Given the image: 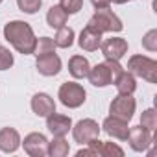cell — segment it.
<instances>
[{
    "mask_svg": "<svg viewBox=\"0 0 157 157\" xmlns=\"http://www.w3.org/2000/svg\"><path fill=\"white\" fill-rule=\"evenodd\" d=\"M104 131L113 137V139H118V140H126L128 139V133H129V128H128V122L122 120V118H117V117H107L102 124Z\"/></svg>",
    "mask_w": 157,
    "mask_h": 157,
    "instance_id": "obj_11",
    "label": "cell"
},
{
    "mask_svg": "<svg viewBox=\"0 0 157 157\" xmlns=\"http://www.w3.org/2000/svg\"><path fill=\"white\" fill-rule=\"evenodd\" d=\"M91 4L98 10V8H109L111 4V0H91Z\"/></svg>",
    "mask_w": 157,
    "mask_h": 157,
    "instance_id": "obj_30",
    "label": "cell"
},
{
    "mask_svg": "<svg viewBox=\"0 0 157 157\" xmlns=\"http://www.w3.org/2000/svg\"><path fill=\"white\" fill-rule=\"evenodd\" d=\"M56 52V43H54V39H50V37H41V39H37V43H35V48H33V54L39 57V56H44V54H54Z\"/></svg>",
    "mask_w": 157,
    "mask_h": 157,
    "instance_id": "obj_23",
    "label": "cell"
},
{
    "mask_svg": "<svg viewBox=\"0 0 157 157\" xmlns=\"http://www.w3.org/2000/svg\"><path fill=\"white\" fill-rule=\"evenodd\" d=\"M100 43H102V33L91 26H85L80 33V39H78V44H80L82 50L85 52H94L100 48Z\"/></svg>",
    "mask_w": 157,
    "mask_h": 157,
    "instance_id": "obj_13",
    "label": "cell"
},
{
    "mask_svg": "<svg viewBox=\"0 0 157 157\" xmlns=\"http://www.w3.org/2000/svg\"><path fill=\"white\" fill-rule=\"evenodd\" d=\"M24 151L32 157H44L48 155V139L43 133H30L24 137Z\"/></svg>",
    "mask_w": 157,
    "mask_h": 157,
    "instance_id": "obj_7",
    "label": "cell"
},
{
    "mask_svg": "<svg viewBox=\"0 0 157 157\" xmlns=\"http://www.w3.org/2000/svg\"><path fill=\"white\" fill-rule=\"evenodd\" d=\"M115 85H117L118 94H133V93H135V89H137L135 76H133L131 72H126V70L118 76V80L115 82Z\"/></svg>",
    "mask_w": 157,
    "mask_h": 157,
    "instance_id": "obj_20",
    "label": "cell"
},
{
    "mask_svg": "<svg viewBox=\"0 0 157 157\" xmlns=\"http://www.w3.org/2000/svg\"><path fill=\"white\" fill-rule=\"evenodd\" d=\"M68 151H70V146L65 140V137H54V140L48 142V155L52 157H65L68 155Z\"/></svg>",
    "mask_w": 157,
    "mask_h": 157,
    "instance_id": "obj_21",
    "label": "cell"
},
{
    "mask_svg": "<svg viewBox=\"0 0 157 157\" xmlns=\"http://www.w3.org/2000/svg\"><path fill=\"white\" fill-rule=\"evenodd\" d=\"M32 111L37 117H48L56 111V102L52 100V96H48L46 93H37L32 98Z\"/></svg>",
    "mask_w": 157,
    "mask_h": 157,
    "instance_id": "obj_16",
    "label": "cell"
},
{
    "mask_svg": "<svg viewBox=\"0 0 157 157\" xmlns=\"http://www.w3.org/2000/svg\"><path fill=\"white\" fill-rule=\"evenodd\" d=\"M142 46L150 52L157 50V30H150L144 37H142Z\"/></svg>",
    "mask_w": 157,
    "mask_h": 157,
    "instance_id": "obj_28",
    "label": "cell"
},
{
    "mask_svg": "<svg viewBox=\"0 0 157 157\" xmlns=\"http://www.w3.org/2000/svg\"><path fill=\"white\" fill-rule=\"evenodd\" d=\"M4 37L8 39V43L19 52V54H24V56H30L33 54V48H35V33L32 30V26L24 21H11L4 26Z\"/></svg>",
    "mask_w": 157,
    "mask_h": 157,
    "instance_id": "obj_1",
    "label": "cell"
},
{
    "mask_svg": "<svg viewBox=\"0 0 157 157\" xmlns=\"http://www.w3.org/2000/svg\"><path fill=\"white\" fill-rule=\"evenodd\" d=\"M100 50L102 54L105 56V59H122L128 52V41L122 39V37H111V39H105L100 43Z\"/></svg>",
    "mask_w": 157,
    "mask_h": 157,
    "instance_id": "obj_8",
    "label": "cell"
},
{
    "mask_svg": "<svg viewBox=\"0 0 157 157\" xmlns=\"http://www.w3.org/2000/svg\"><path fill=\"white\" fill-rule=\"evenodd\" d=\"M140 126L146 128L148 131H153L157 128V113L155 109H146L140 117Z\"/></svg>",
    "mask_w": 157,
    "mask_h": 157,
    "instance_id": "obj_25",
    "label": "cell"
},
{
    "mask_svg": "<svg viewBox=\"0 0 157 157\" xmlns=\"http://www.w3.org/2000/svg\"><path fill=\"white\" fill-rule=\"evenodd\" d=\"M11 67H13V54L6 46H0V70H8Z\"/></svg>",
    "mask_w": 157,
    "mask_h": 157,
    "instance_id": "obj_27",
    "label": "cell"
},
{
    "mask_svg": "<svg viewBox=\"0 0 157 157\" xmlns=\"http://www.w3.org/2000/svg\"><path fill=\"white\" fill-rule=\"evenodd\" d=\"M87 146L94 151L96 157H98V155H102V157H111V155L122 157V155H124V150H122L120 146H117L115 142H102V140L94 139V140H91Z\"/></svg>",
    "mask_w": 157,
    "mask_h": 157,
    "instance_id": "obj_17",
    "label": "cell"
},
{
    "mask_svg": "<svg viewBox=\"0 0 157 157\" xmlns=\"http://www.w3.org/2000/svg\"><path fill=\"white\" fill-rule=\"evenodd\" d=\"M21 146V135L13 128H2L0 129V151L4 153H15Z\"/></svg>",
    "mask_w": 157,
    "mask_h": 157,
    "instance_id": "obj_14",
    "label": "cell"
},
{
    "mask_svg": "<svg viewBox=\"0 0 157 157\" xmlns=\"http://www.w3.org/2000/svg\"><path fill=\"white\" fill-rule=\"evenodd\" d=\"M135 98L131 94H118L111 105H109V113L111 117H117V118H122L126 122H129L133 118V113H135Z\"/></svg>",
    "mask_w": 157,
    "mask_h": 157,
    "instance_id": "obj_6",
    "label": "cell"
},
{
    "mask_svg": "<svg viewBox=\"0 0 157 157\" xmlns=\"http://www.w3.org/2000/svg\"><path fill=\"white\" fill-rule=\"evenodd\" d=\"M35 67H37L39 74H43V76H56L61 70V59L56 52L54 54H44V56L37 57Z\"/></svg>",
    "mask_w": 157,
    "mask_h": 157,
    "instance_id": "obj_12",
    "label": "cell"
},
{
    "mask_svg": "<svg viewBox=\"0 0 157 157\" xmlns=\"http://www.w3.org/2000/svg\"><path fill=\"white\" fill-rule=\"evenodd\" d=\"M128 72L137 78H142L148 83H157V61L148 56H131L128 61Z\"/></svg>",
    "mask_w": 157,
    "mask_h": 157,
    "instance_id": "obj_2",
    "label": "cell"
},
{
    "mask_svg": "<svg viewBox=\"0 0 157 157\" xmlns=\"http://www.w3.org/2000/svg\"><path fill=\"white\" fill-rule=\"evenodd\" d=\"M0 4H2V0H0Z\"/></svg>",
    "mask_w": 157,
    "mask_h": 157,
    "instance_id": "obj_32",
    "label": "cell"
},
{
    "mask_svg": "<svg viewBox=\"0 0 157 157\" xmlns=\"http://www.w3.org/2000/svg\"><path fill=\"white\" fill-rule=\"evenodd\" d=\"M17 6L22 13H28V15H33L41 10L43 6V0H17Z\"/></svg>",
    "mask_w": 157,
    "mask_h": 157,
    "instance_id": "obj_24",
    "label": "cell"
},
{
    "mask_svg": "<svg viewBox=\"0 0 157 157\" xmlns=\"http://www.w3.org/2000/svg\"><path fill=\"white\" fill-rule=\"evenodd\" d=\"M70 129H72L74 140L80 142V144H89L91 140L98 139V135H100V126L93 118H83V120L78 122L74 128H70Z\"/></svg>",
    "mask_w": 157,
    "mask_h": 157,
    "instance_id": "obj_5",
    "label": "cell"
},
{
    "mask_svg": "<svg viewBox=\"0 0 157 157\" xmlns=\"http://www.w3.org/2000/svg\"><path fill=\"white\" fill-rule=\"evenodd\" d=\"M57 96H59V100H61V104H63L65 107L76 109V107L83 105L87 93H85V89H83L80 83L67 82V83H63V85L59 87V93H57Z\"/></svg>",
    "mask_w": 157,
    "mask_h": 157,
    "instance_id": "obj_4",
    "label": "cell"
},
{
    "mask_svg": "<svg viewBox=\"0 0 157 157\" xmlns=\"http://www.w3.org/2000/svg\"><path fill=\"white\" fill-rule=\"evenodd\" d=\"M89 82L94 87H107L113 83V78H111V70L107 67V63H98L96 67H93L87 74Z\"/></svg>",
    "mask_w": 157,
    "mask_h": 157,
    "instance_id": "obj_15",
    "label": "cell"
},
{
    "mask_svg": "<svg viewBox=\"0 0 157 157\" xmlns=\"http://www.w3.org/2000/svg\"><path fill=\"white\" fill-rule=\"evenodd\" d=\"M67 21H68V13H67L61 6H52V8L48 10V13H46V22H48L50 28L59 30L61 26L67 24Z\"/></svg>",
    "mask_w": 157,
    "mask_h": 157,
    "instance_id": "obj_19",
    "label": "cell"
},
{
    "mask_svg": "<svg viewBox=\"0 0 157 157\" xmlns=\"http://www.w3.org/2000/svg\"><path fill=\"white\" fill-rule=\"evenodd\" d=\"M111 2H115V4H124V2H128V0H111Z\"/></svg>",
    "mask_w": 157,
    "mask_h": 157,
    "instance_id": "obj_31",
    "label": "cell"
},
{
    "mask_svg": "<svg viewBox=\"0 0 157 157\" xmlns=\"http://www.w3.org/2000/svg\"><path fill=\"white\" fill-rule=\"evenodd\" d=\"M59 6L68 15H74V13H78V11L83 8V0H59Z\"/></svg>",
    "mask_w": 157,
    "mask_h": 157,
    "instance_id": "obj_26",
    "label": "cell"
},
{
    "mask_svg": "<svg viewBox=\"0 0 157 157\" xmlns=\"http://www.w3.org/2000/svg\"><path fill=\"white\" fill-rule=\"evenodd\" d=\"M126 140H129L131 150H135V151H146L151 146L153 139H151V131H148L146 128L133 126V128H129V133H128Z\"/></svg>",
    "mask_w": 157,
    "mask_h": 157,
    "instance_id": "obj_9",
    "label": "cell"
},
{
    "mask_svg": "<svg viewBox=\"0 0 157 157\" xmlns=\"http://www.w3.org/2000/svg\"><path fill=\"white\" fill-rule=\"evenodd\" d=\"M46 128L54 137H65L72 128V120H70V117L59 115V113L54 111L52 115L46 117Z\"/></svg>",
    "mask_w": 157,
    "mask_h": 157,
    "instance_id": "obj_10",
    "label": "cell"
},
{
    "mask_svg": "<svg viewBox=\"0 0 157 157\" xmlns=\"http://www.w3.org/2000/svg\"><path fill=\"white\" fill-rule=\"evenodd\" d=\"M105 63H107V67H109V70H111V78H113V83L118 80V76L124 72V68H122V65L118 63V61H115V59H105Z\"/></svg>",
    "mask_w": 157,
    "mask_h": 157,
    "instance_id": "obj_29",
    "label": "cell"
},
{
    "mask_svg": "<svg viewBox=\"0 0 157 157\" xmlns=\"http://www.w3.org/2000/svg\"><path fill=\"white\" fill-rule=\"evenodd\" d=\"M87 26L98 30L100 33H105V32H122V28H124L122 21L109 8H98L96 13L89 19Z\"/></svg>",
    "mask_w": 157,
    "mask_h": 157,
    "instance_id": "obj_3",
    "label": "cell"
},
{
    "mask_svg": "<svg viewBox=\"0 0 157 157\" xmlns=\"http://www.w3.org/2000/svg\"><path fill=\"white\" fill-rule=\"evenodd\" d=\"M56 46L59 48H70L72 43H74V30L68 28V26H61L56 33V39H54Z\"/></svg>",
    "mask_w": 157,
    "mask_h": 157,
    "instance_id": "obj_22",
    "label": "cell"
},
{
    "mask_svg": "<svg viewBox=\"0 0 157 157\" xmlns=\"http://www.w3.org/2000/svg\"><path fill=\"white\" fill-rule=\"evenodd\" d=\"M91 70V65L87 61V57L83 56H72L68 59V72L72 78H76V80H83V78H87Z\"/></svg>",
    "mask_w": 157,
    "mask_h": 157,
    "instance_id": "obj_18",
    "label": "cell"
}]
</instances>
